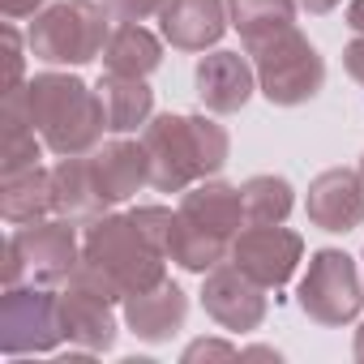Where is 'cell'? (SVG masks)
Here are the masks:
<instances>
[{"label":"cell","mask_w":364,"mask_h":364,"mask_svg":"<svg viewBox=\"0 0 364 364\" xmlns=\"http://www.w3.org/2000/svg\"><path fill=\"white\" fill-rule=\"evenodd\" d=\"M31 116L52 154H90L103 141L107 116L99 90H90L73 73H35L26 82Z\"/></svg>","instance_id":"cell-1"},{"label":"cell","mask_w":364,"mask_h":364,"mask_svg":"<svg viewBox=\"0 0 364 364\" xmlns=\"http://www.w3.org/2000/svg\"><path fill=\"white\" fill-rule=\"evenodd\" d=\"M82 257L90 266H99L120 296L146 291L154 283H163V262L167 253L137 228L133 215H99L95 223H86L82 236Z\"/></svg>","instance_id":"cell-2"},{"label":"cell","mask_w":364,"mask_h":364,"mask_svg":"<svg viewBox=\"0 0 364 364\" xmlns=\"http://www.w3.org/2000/svg\"><path fill=\"white\" fill-rule=\"evenodd\" d=\"M107 22H112L107 9L95 0H60V5L35 14L26 31V48L43 65H90L107 48L112 35Z\"/></svg>","instance_id":"cell-3"},{"label":"cell","mask_w":364,"mask_h":364,"mask_svg":"<svg viewBox=\"0 0 364 364\" xmlns=\"http://www.w3.org/2000/svg\"><path fill=\"white\" fill-rule=\"evenodd\" d=\"M249 56L257 69V90L274 107H300V103L317 99V90L326 86V60L309 43V35L296 26L253 43Z\"/></svg>","instance_id":"cell-4"},{"label":"cell","mask_w":364,"mask_h":364,"mask_svg":"<svg viewBox=\"0 0 364 364\" xmlns=\"http://www.w3.org/2000/svg\"><path fill=\"white\" fill-rule=\"evenodd\" d=\"M116 300H124L116 291V283L90 266L86 257L73 266V274L65 279V291H60V330L69 343H77L82 351H112L116 347Z\"/></svg>","instance_id":"cell-5"},{"label":"cell","mask_w":364,"mask_h":364,"mask_svg":"<svg viewBox=\"0 0 364 364\" xmlns=\"http://www.w3.org/2000/svg\"><path fill=\"white\" fill-rule=\"evenodd\" d=\"M296 300L317 326H347L364 309V279L343 249H317L296 287Z\"/></svg>","instance_id":"cell-6"},{"label":"cell","mask_w":364,"mask_h":364,"mask_svg":"<svg viewBox=\"0 0 364 364\" xmlns=\"http://www.w3.org/2000/svg\"><path fill=\"white\" fill-rule=\"evenodd\" d=\"M60 330V291L39 287H5L0 296V351L5 355H39L56 351Z\"/></svg>","instance_id":"cell-7"},{"label":"cell","mask_w":364,"mask_h":364,"mask_svg":"<svg viewBox=\"0 0 364 364\" xmlns=\"http://www.w3.org/2000/svg\"><path fill=\"white\" fill-rule=\"evenodd\" d=\"M141 146L150 159V185L159 193H185L189 185L206 180L202 150H198L189 116H171V112L150 116V124L141 129Z\"/></svg>","instance_id":"cell-8"},{"label":"cell","mask_w":364,"mask_h":364,"mask_svg":"<svg viewBox=\"0 0 364 364\" xmlns=\"http://www.w3.org/2000/svg\"><path fill=\"white\" fill-rule=\"evenodd\" d=\"M77 223L73 219H39V223H22L9 245L18 249L22 274H31L35 283L52 287L65 283L73 274V266L82 262V245H77Z\"/></svg>","instance_id":"cell-9"},{"label":"cell","mask_w":364,"mask_h":364,"mask_svg":"<svg viewBox=\"0 0 364 364\" xmlns=\"http://www.w3.org/2000/svg\"><path fill=\"white\" fill-rule=\"evenodd\" d=\"M304 257L300 232L283 223H249L232 236V262L262 287H283Z\"/></svg>","instance_id":"cell-10"},{"label":"cell","mask_w":364,"mask_h":364,"mask_svg":"<svg viewBox=\"0 0 364 364\" xmlns=\"http://www.w3.org/2000/svg\"><path fill=\"white\" fill-rule=\"evenodd\" d=\"M202 309L223 330L245 334L266 321V287L249 279L236 262H219L210 274H202Z\"/></svg>","instance_id":"cell-11"},{"label":"cell","mask_w":364,"mask_h":364,"mask_svg":"<svg viewBox=\"0 0 364 364\" xmlns=\"http://www.w3.org/2000/svg\"><path fill=\"white\" fill-rule=\"evenodd\" d=\"M304 210H309V223L321 228V232H351V228H360L364 223V176L351 171V167L321 171L309 185Z\"/></svg>","instance_id":"cell-12"},{"label":"cell","mask_w":364,"mask_h":364,"mask_svg":"<svg viewBox=\"0 0 364 364\" xmlns=\"http://www.w3.org/2000/svg\"><path fill=\"white\" fill-rule=\"evenodd\" d=\"M193 86H198V99L206 112L215 116H232L240 112L253 90H257V69L240 56V52H210L198 60V73H193Z\"/></svg>","instance_id":"cell-13"},{"label":"cell","mask_w":364,"mask_h":364,"mask_svg":"<svg viewBox=\"0 0 364 364\" xmlns=\"http://www.w3.org/2000/svg\"><path fill=\"white\" fill-rule=\"evenodd\" d=\"M159 22H163V39L176 52H206L232 26L228 0H167Z\"/></svg>","instance_id":"cell-14"},{"label":"cell","mask_w":364,"mask_h":364,"mask_svg":"<svg viewBox=\"0 0 364 364\" xmlns=\"http://www.w3.org/2000/svg\"><path fill=\"white\" fill-rule=\"evenodd\" d=\"M90 167H95V180H99V193L107 206L116 202H129L137 198L141 185H150V159H146V146L141 141H129L124 133L116 141H103L90 150Z\"/></svg>","instance_id":"cell-15"},{"label":"cell","mask_w":364,"mask_h":364,"mask_svg":"<svg viewBox=\"0 0 364 364\" xmlns=\"http://www.w3.org/2000/svg\"><path fill=\"white\" fill-rule=\"evenodd\" d=\"M120 304H124V326L137 338H146V343L171 338L180 326H185V317H189V296L180 291L171 279H163V283H154L146 291H133Z\"/></svg>","instance_id":"cell-16"},{"label":"cell","mask_w":364,"mask_h":364,"mask_svg":"<svg viewBox=\"0 0 364 364\" xmlns=\"http://www.w3.org/2000/svg\"><path fill=\"white\" fill-rule=\"evenodd\" d=\"M0 124H5V129H0V176H14V171L39 167L43 137H39V129H35L26 86L5 90V103H0Z\"/></svg>","instance_id":"cell-17"},{"label":"cell","mask_w":364,"mask_h":364,"mask_svg":"<svg viewBox=\"0 0 364 364\" xmlns=\"http://www.w3.org/2000/svg\"><path fill=\"white\" fill-rule=\"evenodd\" d=\"M52 185H56V215L73 223H95L107 215V202L99 193V180L90 167V154H60L52 167Z\"/></svg>","instance_id":"cell-18"},{"label":"cell","mask_w":364,"mask_h":364,"mask_svg":"<svg viewBox=\"0 0 364 364\" xmlns=\"http://www.w3.org/2000/svg\"><path fill=\"white\" fill-rule=\"evenodd\" d=\"M180 215L193 219V223H202V228H210V232H219V236H228V240L249 223L240 189L236 185H223V180H210V176L202 180V185H189L185 189V198H180Z\"/></svg>","instance_id":"cell-19"},{"label":"cell","mask_w":364,"mask_h":364,"mask_svg":"<svg viewBox=\"0 0 364 364\" xmlns=\"http://www.w3.org/2000/svg\"><path fill=\"white\" fill-rule=\"evenodd\" d=\"M56 210V185L48 167H26L14 176H0V215L14 228L39 223Z\"/></svg>","instance_id":"cell-20"},{"label":"cell","mask_w":364,"mask_h":364,"mask_svg":"<svg viewBox=\"0 0 364 364\" xmlns=\"http://www.w3.org/2000/svg\"><path fill=\"white\" fill-rule=\"evenodd\" d=\"M232 257V240L185 219L176 210V223H171V236H167V262H176L180 270H189V274H210L219 262Z\"/></svg>","instance_id":"cell-21"},{"label":"cell","mask_w":364,"mask_h":364,"mask_svg":"<svg viewBox=\"0 0 364 364\" xmlns=\"http://www.w3.org/2000/svg\"><path fill=\"white\" fill-rule=\"evenodd\" d=\"M163 65V43L141 22H116L103 48V69L120 77H150Z\"/></svg>","instance_id":"cell-22"},{"label":"cell","mask_w":364,"mask_h":364,"mask_svg":"<svg viewBox=\"0 0 364 364\" xmlns=\"http://www.w3.org/2000/svg\"><path fill=\"white\" fill-rule=\"evenodd\" d=\"M99 99H103V116L112 133H133L146 129L154 116V90L146 86V77H120V73H103L99 82Z\"/></svg>","instance_id":"cell-23"},{"label":"cell","mask_w":364,"mask_h":364,"mask_svg":"<svg viewBox=\"0 0 364 364\" xmlns=\"http://www.w3.org/2000/svg\"><path fill=\"white\" fill-rule=\"evenodd\" d=\"M228 18L240 31L245 48L296 26V0H228Z\"/></svg>","instance_id":"cell-24"},{"label":"cell","mask_w":364,"mask_h":364,"mask_svg":"<svg viewBox=\"0 0 364 364\" xmlns=\"http://www.w3.org/2000/svg\"><path fill=\"white\" fill-rule=\"evenodd\" d=\"M240 198H245L249 223H283L296 206V189L283 176H249L240 185Z\"/></svg>","instance_id":"cell-25"},{"label":"cell","mask_w":364,"mask_h":364,"mask_svg":"<svg viewBox=\"0 0 364 364\" xmlns=\"http://www.w3.org/2000/svg\"><path fill=\"white\" fill-rule=\"evenodd\" d=\"M193 120V137H198V150H202V167L206 176H219L228 167V154H232V137L219 120L210 116H189Z\"/></svg>","instance_id":"cell-26"},{"label":"cell","mask_w":364,"mask_h":364,"mask_svg":"<svg viewBox=\"0 0 364 364\" xmlns=\"http://www.w3.org/2000/svg\"><path fill=\"white\" fill-rule=\"evenodd\" d=\"M129 215H133V219H137V228H141V232H146V236L163 249V253H167V236H171L176 215H171L167 206H133Z\"/></svg>","instance_id":"cell-27"},{"label":"cell","mask_w":364,"mask_h":364,"mask_svg":"<svg viewBox=\"0 0 364 364\" xmlns=\"http://www.w3.org/2000/svg\"><path fill=\"white\" fill-rule=\"evenodd\" d=\"M99 5L107 9L112 22H146V18L163 14L167 0H99Z\"/></svg>","instance_id":"cell-28"},{"label":"cell","mask_w":364,"mask_h":364,"mask_svg":"<svg viewBox=\"0 0 364 364\" xmlns=\"http://www.w3.org/2000/svg\"><path fill=\"white\" fill-rule=\"evenodd\" d=\"M22 69H26L22 35H18V26H5V82H0V90H18V86H26V82H22Z\"/></svg>","instance_id":"cell-29"},{"label":"cell","mask_w":364,"mask_h":364,"mask_svg":"<svg viewBox=\"0 0 364 364\" xmlns=\"http://www.w3.org/2000/svg\"><path fill=\"white\" fill-rule=\"evenodd\" d=\"M236 355H240V347L219 343V338H198V343L185 347V364H198V360H236Z\"/></svg>","instance_id":"cell-30"},{"label":"cell","mask_w":364,"mask_h":364,"mask_svg":"<svg viewBox=\"0 0 364 364\" xmlns=\"http://www.w3.org/2000/svg\"><path fill=\"white\" fill-rule=\"evenodd\" d=\"M343 69L351 73V82H360V86H364V35H360V39H351V43L343 48Z\"/></svg>","instance_id":"cell-31"},{"label":"cell","mask_w":364,"mask_h":364,"mask_svg":"<svg viewBox=\"0 0 364 364\" xmlns=\"http://www.w3.org/2000/svg\"><path fill=\"white\" fill-rule=\"evenodd\" d=\"M43 9H48V0H0V14H5L9 22L35 18V14H43Z\"/></svg>","instance_id":"cell-32"},{"label":"cell","mask_w":364,"mask_h":364,"mask_svg":"<svg viewBox=\"0 0 364 364\" xmlns=\"http://www.w3.org/2000/svg\"><path fill=\"white\" fill-rule=\"evenodd\" d=\"M347 26L355 35H364V0H351V5H347Z\"/></svg>","instance_id":"cell-33"},{"label":"cell","mask_w":364,"mask_h":364,"mask_svg":"<svg viewBox=\"0 0 364 364\" xmlns=\"http://www.w3.org/2000/svg\"><path fill=\"white\" fill-rule=\"evenodd\" d=\"M338 5H343V0H300V9H309V14H330Z\"/></svg>","instance_id":"cell-34"},{"label":"cell","mask_w":364,"mask_h":364,"mask_svg":"<svg viewBox=\"0 0 364 364\" xmlns=\"http://www.w3.org/2000/svg\"><path fill=\"white\" fill-rule=\"evenodd\" d=\"M240 360H279V351L274 347H249V351H240Z\"/></svg>","instance_id":"cell-35"},{"label":"cell","mask_w":364,"mask_h":364,"mask_svg":"<svg viewBox=\"0 0 364 364\" xmlns=\"http://www.w3.org/2000/svg\"><path fill=\"white\" fill-rule=\"evenodd\" d=\"M355 360L364 364V321H360V330H355Z\"/></svg>","instance_id":"cell-36"},{"label":"cell","mask_w":364,"mask_h":364,"mask_svg":"<svg viewBox=\"0 0 364 364\" xmlns=\"http://www.w3.org/2000/svg\"><path fill=\"white\" fill-rule=\"evenodd\" d=\"M360 176H364V159H360Z\"/></svg>","instance_id":"cell-37"}]
</instances>
